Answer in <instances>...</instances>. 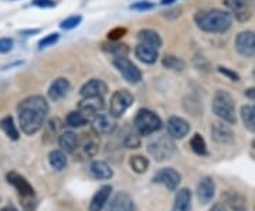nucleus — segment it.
<instances>
[{"mask_svg": "<svg viewBox=\"0 0 255 211\" xmlns=\"http://www.w3.org/2000/svg\"><path fill=\"white\" fill-rule=\"evenodd\" d=\"M0 129L4 132L6 136L11 139V140H18V138H20L18 129L11 116H4L3 119L0 120Z\"/></svg>", "mask_w": 255, "mask_h": 211, "instance_id": "c85d7f7f", "label": "nucleus"}, {"mask_svg": "<svg viewBox=\"0 0 255 211\" xmlns=\"http://www.w3.org/2000/svg\"><path fill=\"white\" fill-rule=\"evenodd\" d=\"M191 210V192L189 189H180L176 197L172 211H190Z\"/></svg>", "mask_w": 255, "mask_h": 211, "instance_id": "393cba45", "label": "nucleus"}, {"mask_svg": "<svg viewBox=\"0 0 255 211\" xmlns=\"http://www.w3.org/2000/svg\"><path fill=\"white\" fill-rule=\"evenodd\" d=\"M58 38H60V34L58 33H51V34H47L43 40H40V43H38V46L40 48H46L48 46H54L55 43L58 41Z\"/></svg>", "mask_w": 255, "mask_h": 211, "instance_id": "4c0bfd02", "label": "nucleus"}, {"mask_svg": "<svg viewBox=\"0 0 255 211\" xmlns=\"http://www.w3.org/2000/svg\"><path fill=\"white\" fill-rule=\"evenodd\" d=\"M211 108H213V112L216 113V116H219L223 122H227L230 125L237 123L234 100H233V97L227 91L219 90L214 94Z\"/></svg>", "mask_w": 255, "mask_h": 211, "instance_id": "20e7f679", "label": "nucleus"}, {"mask_svg": "<svg viewBox=\"0 0 255 211\" xmlns=\"http://www.w3.org/2000/svg\"><path fill=\"white\" fill-rule=\"evenodd\" d=\"M223 199L231 210L247 211V199L241 193L237 192H226L223 194Z\"/></svg>", "mask_w": 255, "mask_h": 211, "instance_id": "b1692460", "label": "nucleus"}, {"mask_svg": "<svg viewBox=\"0 0 255 211\" xmlns=\"http://www.w3.org/2000/svg\"><path fill=\"white\" fill-rule=\"evenodd\" d=\"M58 146L65 153H73L75 149L78 147V136L77 133H74L71 130H67L61 133V136L58 138Z\"/></svg>", "mask_w": 255, "mask_h": 211, "instance_id": "a878e982", "label": "nucleus"}, {"mask_svg": "<svg viewBox=\"0 0 255 211\" xmlns=\"http://www.w3.org/2000/svg\"><path fill=\"white\" fill-rule=\"evenodd\" d=\"M98 150H100V143H98L95 139H90L88 142H85V145L82 147L84 155L88 157L95 156V155L98 153Z\"/></svg>", "mask_w": 255, "mask_h": 211, "instance_id": "f704fd0d", "label": "nucleus"}, {"mask_svg": "<svg viewBox=\"0 0 255 211\" xmlns=\"http://www.w3.org/2000/svg\"><path fill=\"white\" fill-rule=\"evenodd\" d=\"M236 50L243 57H255V33L254 31H241L236 37Z\"/></svg>", "mask_w": 255, "mask_h": 211, "instance_id": "9b49d317", "label": "nucleus"}, {"mask_svg": "<svg viewBox=\"0 0 255 211\" xmlns=\"http://www.w3.org/2000/svg\"><path fill=\"white\" fill-rule=\"evenodd\" d=\"M182 182V176L179 172H176L172 167H166L159 170L155 176H153V183L162 184L167 190L173 192L179 187V184Z\"/></svg>", "mask_w": 255, "mask_h": 211, "instance_id": "9d476101", "label": "nucleus"}, {"mask_svg": "<svg viewBox=\"0 0 255 211\" xmlns=\"http://www.w3.org/2000/svg\"><path fill=\"white\" fill-rule=\"evenodd\" d=\"M253 77H254V80H255V68H254V71H253Z\"/></svg>", "mask_w": 255, "mask_h": 211, "instance_id": "09e8293b", "label": "nucleus"}, {"mask_svg": "<svg viewBox=\"0 0 255 211\" xmlns=\"http://www.w3.org/2000/svg\"><path fill=\"white\" fill-rule=\"evenodd\" d=\"M112 187L111 186H102L97 193L94 194L91 203H90V211H102L104 207L108 204Z\"/></svg>", "mask_w": 255, "mask_h": 211, "instance_id": "aec40b11", "label": "nucleus"}, {"mask_svg": "<svg viewBox=\"0 0 255 211\" xmlns=\"http://www.w3.org/2000/svg\"><path fill=\"white\" fill-rule=\"evenodd\" d=\"M48 162L50 166L57 170V172H61L67 167V156H65V152L58 149V150H51L50 155H48Z\"/></svg>", "mask_w": 255, "mask_h": 211, "instance_id": "bb28decb", "label": "nucleus"}, {"mask_svg": "<svg viewBox=\"0 0 255 211\" xmlns=\"http://www.w3.org/2000/svg\"><path fill=\"white\" fill-rule=\"evenodd\" d=\"M107 211H135V202L128 193L119 192L108 203Z\"/></svg>", "mask_w": 255, "mask_h": 211, "instance_id": "dca6fc26", "label": "nucleus"}, {"mask_svg": "<svg viewBox=\"0 0 255 211\" xmlns=\"http://www.w3.org/2000/svg\"><path fill=\"white\" fill-rule=\"evenodd\" d=\"M70 90H71L70 81L67 78H64V77H60V78L54 80V83L50 85V88H48V98L54 102L61 101L64 97H67V94L70 92Z\"/></svg>", "mask_w": 255, "mask_h": 211, "instance_id": "a211bd4d", "label": "nucleus"}, {"mask_svg": "<svg viewBox=\"0 0 255 211\" xmlns=\"http://www.w3.org/2000/svg\"><path fill=\"white\" fill-rule=\"evenodd\" d=\"M162 64H163L164 68L167 70H172V71H176V73H182L186 68V63L184 60H182L180 57L173 54H166L162 60Z\"/></svg>", "mask_w": 255, "mask_h": 211, "instance_id": "cd10ccee", "label": "nucleus"}, {"mask_svg": "<svg viewBox=\"0 0 255 211\" xmlns=\"http://www.w3.org/2000/svg\"><path fill=\"white\" fill-rule=\"evenodd\" d=\"M124 145L128 149H137L140 146V139H139L136 133H128L125 139H124Z\"/></svg>", "mask_w": 255, "mask_h": 211, "instance_id": "e433bc0d", "label": "nucleus"}, {"mask_svg": "<svg viewBox=\"0 0 255 211\" xmlns=\"http://www.w3.org/2000/svg\"><path fill=\"white\" fill-rule=\"evenodd\" d=\"M216 194V184L211 177H203L197 184V197L201 204H209Z\"/></svg>", "mask_w": 255, "mask_h": 211, "instance_id": "6ab92c4d", "label": "nucleus"}, {"mask_svg": "<svg viewBox=\"0 0 255 211\" xmlns=\"http://www.w3.org/2000/svg\"><path fill=\"white\" fill-rule=\"evenodd\" d=\"M224 6L227 7L233 17H236L240 23H246L251 18L253 4L251 0H224Z\"/></svg>", "mask_w": 255, "mask_h": 211, "instance_id": "1a4fd4ad", "label": "nucleus"}, {"mask_svg": "<svg viewBox=\"0 0 255 211\" xmlns=\"http://www.w3.org/2000/svg\"><path fill=\"white\" fill-rule=\"evenodd\" d=\"M211 138L217 143L228 145L234 142V132L227 122H214L211 125Z\"/></svg>", "mask_w": 255, "mask_h": 211, "instance_id": "4468645a", "label": "nucleus"}, {"mask_svg": "<svg viewBox=\"0 0 255 211\" xmlns=\"http://www.w3.org/2000/svg\"><path fill=\"white\" fill-rule=\"evenodd\" d=\"M82 17L80 14H77V16H71V17L65 18L63 23L60 24V27L63 28V30H71V28H75L80 23H81Z\"/></svg>", "mask_w": 255, "mask_h": 211, "instance_id": "c9c22d12", "label": "nucleus"}, {"mask_svg": "<svg viewBox=\"0 0 255 211\" xmlns=\"http://www.w3.org/2000/svg\"><path fill=\"white\" fill-rule=\"evenodd\" d=\"M33 4L37 7H54V0H33Z\"/></svg>", "mask_w": 255, "mask_h": 211, "instance_id": "37998d69", "label": "nucleus"}, {"mask_svg": "<svg viewBox=\"0 0 255 211\" xmlns=\"http://www.w3.org/2000/svg\"><path fill=\"white\" fill-rule=\"evenodd\" d=\"M108 92V85L102 80L92 78L84 84L80 90V95L82 98H104Z\"/></svg>", "mask_w": 255, "mask_h": 211, "instance_id": "f8f14e48", "label": "nucleus"}, {"mask_svg": "<svg viewBox=\"0 0 255 211\" xmlns=\"http://www.w3.org/2000/svg\"><path fill=\"white\" fill-rule=\"evenodd\" d=\"M0 211H17L14 207H3V209H0Z\"/></svg>", "mask_w": 255, "mask_h": 211, "instance_id": "de8ad7c7", "label": "nucleus"}, {"mask_svg": "<svg viewBox=\"0 0 255 211\" xmlns=\"http://www.w3.org/2000/svg\"><path fill=\"white\" fill-rule=\"evenodd\" d=\"M217 70H219L220 74H223L224 77H227L228 80H231V81H240V75H238L236 71H233V70L227 68V67H223V65H220Z\"/></svg>", "mask_w": 255, "mask_h": 211, "instance_id": "ea45409f", "label": "nucleus"}, {"mask_svg": "<svg viewBox=\"0 0 255 211\" xmlns=\"http://www.w3.org/2000/svg\"><path fill=\"white\" fill-rule=\"evenodd\" d=\"M112 64L129 84H137L142 81V71L127 57H114Z\"/></svg>", "mask_w": 255, "mask_h": 211, "instance_id": "6e6552de", "label": "nucleus"}, {"mask_svg": "<svg viewBox=\"0 0 255 211\" xmlns=\"http://www.w3.org/2000/svg\"><path fill=\"white\" fill-rule=\"evenodd\" d=\"M133 126L137 135L140 136H149L153 135L162 128V119L150 109H139L133 119Z\"/></svg>", "mask_w": 255, "mask_h": 211, "instance_id": "39448f33", "label": "nucleus"}, {"mask_svg": "<svg viewBox=\"0 0 255 211\" xmlns=\"http://www.w3.org/2000/svg\"><path fill=\"white\" fill-rule=\"evenodd\" d=\"M87 123H88V118L80 110H73L67 115V125L70 128H82Z\"/></svg>", "mask_w": 255, "mask_h": 211, "instance_id": "473e14b6", "label": "nucleus"}, {"mask_svg": "<svg viewBox=\"0 0 255 211\" xmlns=\"http://www.w3.org/2000/svg\"><path fill=\"white\" fill-rule=\"evenodd\" d=\"M90 175L97 180H110L114 176V170L111 166L102 160H95L90 166Z\"/></svg>", "mask_w": 255, "mask_h": 211, "instance_id": "4be33fe9", "label": "nucleus"}, {"mask_svg": "<svg viewBox=\"0 0 255 211\" xmlns=\"http://www.w3.org/2000/svg\"><path fill=\"white\" fill-rule=\"evenodd\" d=\"M11 48H13V40L11 38H7V37L0 38V54L7 53Z\"/></svg>", "mask_w": 255, "mask_h": 211, "instance_id": "79ce46f5", "label": "nucleus"}, {"mask_svg": "<svg viewBox=\"0 0 255 211\" xmlns=\"http://www.w3.org/2000/svg\"><path fill=\"white\" fill-rule=\"evenodd\" d=\"M102 50L112 54L114 57H127L130 51L128 44L119 43V41H111L110 44H102Z\"/></svg>", "mask_w": 255, "mask_h": 211, "instance_id": "c756f323", "label": "nucleus"}, {"mask_svg": "<svg viewBox=\"0 0 255 211\" xmlns=\"http://www.w3.org/2000/svg\"><path fill=\"white\" fill-rule=\"evenodd\" d=\"M6 180H7V183L11 184L16 189L23 207L26 210H34V207H36V200H34L36 192H34L33 186L27 182V179L17 173L16 170H11L6 175Z\"/></svg>", "mask_w": 255, "mask_h": 211, "instance_id": "7ed1b4c3", "label": "nucleus"}, {"mask_svg": "<svg viewBox=\"0 0 255 211\" xmlns=\"http://www.w3.org/2000/svg\"><path fill=\"white\" fill-rule=\"evenodd\" d=\"M190 147L191 150H193L196 155H199V156H206V155L209 153V150H207V143H206V140H204V138L201 136L200 133H194V135H193V138L190 139Z\"/></svg>", "mask_w": 255, "mask_h": 211, "instance_id": "2f4dec72", "label": "nucleus"}, {"mask_svg": "<svg viewBox=\"0 0 255 211\" xmlns=\"http://www.w3.org/2000/svg\"><path fill=\"white\" fill-rule=\"evenodd\" d=\"M176 145H174L173 138L169 135H164L160 138L153 139L152 142L147 143V152L152 157H155L157 162H163L173 156Z\"/></svg>", "mask_w": 255, "mask_h": 211, "instance_id": "423d86ee", "label": "nucleus"}, {"mask_svg": "<svg viewBox=\"0 0 255 211\" xmlns=\"http://www.w3.org/2000/svg\"><path fill=\"white\" fill-rule=\"evenodd\" d=\"M210 211H227V207H226V204H223V203H216V204L211 207V210Z\"/></svg>", "mask_w": 255, "mask_h": 211, "instance_id": "c03bdc74", "label": "nucleus"}, {"mask_svg": "<svg viewBox=\"0 0 255 211\" xmlns=\"http://www.w3.org/2000/svg\"><path fill=\"white\" fill-rule=\"evenodd\" d=\"M133 104V95L128 90H118L112 94L110 102V113L117 119L121 118Z\"/></svg>", "mask_w": 255, "mask_h": 211, "instance_id": "0eeeda50", "label": "nucleus"}, {"mask_svg": "<svg viewBox=\"0 0 255 211\" xmlns=\"http://www.w3.org/2000/svg\"><path fill=\"white\" fill-rule=\"evenodd\" d=\"M246 97L250 98V100H253V101H255V88H248V90H246Z\"/></svg>", "mask_w": 255, "mask_h": 211, "instance_id": "a18cd8bd", "label": "nucleus"}, {"mask_svg": "<svg viewBox=\"0 0 255 211\" xmlns=\"http://www.w3.org/2000/svg\"><path fill=\"white\" fill-rule=\"evenodd\" d=\"M176 0H162L160 3L163 4V6H166V4H172V3H174Z\"/></svg>", "mask_w": 255, "mask_h": 211, "instance_id": "49530a36", "label": "nucleus"}, {"mask_svg": "<svg viewBox=\"0 0 255 211\" xmlns=\"http://www.w3.org/2000/svg\"><path fill=\"white\" fill-rule=\"evenodd\" d=\"M253 146H254V147H255V140H254V142H253Z\"/></svg>", "mask_w": 255, "mask_h": 211, "instance_id": "8fccbe9b", "label": "nucleus"}, {"mask_svg": "<svg viewBox=\"0 0 255 211\" xmlns=\"http://www.w3.org/2000/svg\"><path fill=\"white\" fill-rule=\"evenodd\" d=\"M137 41L142 43V44H146V46L155 47V48H160L162 44H163V40L162 37L159 36V33L152 30V28H142L137 31Z\"/></svg>", "mask_w": 255, "mask_h": 211, "instance_id": "412c9836", "label": "nucleus"}, {"mask_svg": "<svg viewBox=\"0 0 255 211\" xmlns=\"http://www.w3.org/2000/svg\"><path fill=\"white\" fill-rule=\"evenodd\" d=\"M132 10H136V11H147V10L153 9V3L147 1V0H140V1H136L130 6Z\"/></svg>", "mask_w": 255, "mask_h": 211, "instance_id": "58836bf2", "label": "nucleus"}, {"mask_svg": "<svg viewBox=\"0 0 255 211\" xmlns=\"http://www.w3.org/2000/svg\"><path fill=\"white\" fill-rule=\"evenodd\" d=\"M241 119L248 130L255 132V105H244L241 108Z\"/></svg>", "mask_w": 255, "mask_h": 211, "instance_id": "7c9ffc66", "label": "nucleus"}, {"mask_svg": "<svg viewBox=\"0 0 255 211\" xmlns=\"http://www.w3.org/2000/svg\"><path fill=\"white\" fill-rule=\"evenodd\" d=\"M125 33H127V28H114V30H111L110 33H108V38H110L111 41H118L121 37L125 36Z\"/></svg>", "mask_w": 255, "mask_h": 211, "instance_id": "a19ab883", "label": "nucleus"}, {"mask_svg": "<svg viewBox=\"0 0 255 211\" xmlns=\"http://www.w3.org/2000/svg\"><path fill=\"white\" fill-rule=\"evenodd\" d=\"M135 55L137 57L139 61L145 63V64H155L156 60H157V48L150 46H146V44H142L139 43L136 47H135Z\"/></svg>", "mask_w": 255, "mask_h": 211, "instance_id": "5701e85b", "label": "nucleus"}, {"mask_svg": "<svg viewBox=\"0 0 255 211\" xmlns=\"http://www.w3.org/2000/svg\"><path fill=\"white\" fill-rule=\"evenodd\" d=\"M167 132L173 139H183L190 132V125L180 116H170L167 120Z\"/></svg>", "mask_w": 255, "mask_h": 211, "instance_id": "f3484780", "label": "nucleus"}, {"mask_svg": "<svg viewBox=\"0 0 255 211\" xmlns=\"http://www.w3.org/2000/svg\"><path fill=\"white\" fill-rule=\"evenodd\" d=\"M194 23L204 33L221 34L233 26V14L221 9L199 10L194 14Z\"/></svg>", "mask_w": 255, "mask_h": 211, "instance_id": "f03ea898", "label": "nucleus"}, {"mask_svg": "<svg viewBox=\"0 0 255 211\" xmlns=\"http://www.w3.org/2000/svg\"><path fill=\"white\" fill-rule=\"evenodd\" d=\"M129 166H130V169L135 173L142 175V173H145L146 170H147V167H149V160L145 156L136 155V156H132L129 159Z\"/></svg>", "mask_w": 255, "mask_h": 211, "instance_id": "72a5a7b5", "label": "nucleus"}, {"mask_svg": "<svg viewBox=\"0 0 255 211\" xmlns=\"http://www.w3.org/2000/svg\"><path fill=\"white\" fill-rule=\"evenodd\" d=\"M47 113H48V104L46 98H43L41 95H33L23 100L17 106L20 129L28 136L34 135L43 126Z\"/></svg>", "mask_w": 255, "mask_h": 211, "instance_id": "f257e3e1", "label": "nucleus"}, {"mask_svg": "<svg viewBox=\"0 0 255 211\" xmlns=\"http://www.w3.org/2000/svg\"><path fill=\"white\" fill-rule=\"evenodd\" d=\"M104 98H82V101L78 104V110L82 112L88 120H92L104 109Z\"/></svg>", "mask_w": 255, "mask_h": 211, "instance_id": "2eb2a0df", "label": "nucleus"}, {"mask_svg": "<svg viewBox=\"0 0 255 211\" xmlns=\"http://www.w3.org/2000/svg\"><path fill=\"white\" fill-rule=\"evenodd\" d=\"M92 129L97 135H110L115 130V118L111 113H98L91 120Z\"/></svg>", "mask_w": 255, "mask_h": 211, "instance_id": "ddd939ff", "label": "nucleus"}]
</instances>
